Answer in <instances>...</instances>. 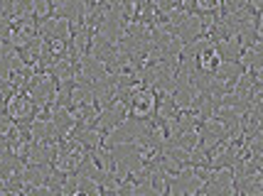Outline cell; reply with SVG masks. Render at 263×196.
<instances>
[{
  "label": "cell",
  "instance_id": "obj_1",
  "mask_svg": "<svg viewBox=\"0 0 263 196\" xmlns=\"http://www.w3.org/2000/svg\"><path fill=\"white\" fill-rule=\"evenodd\" d=\"M126 105H128V113H130V120H150V118L158 113V96L155 91L145 86L140 91H133L126 96Z\"/></svg>",
  "mask_w": 263,
  "mask_h": 196
},
{
  "label": "cell",
  "instance_id": "obj_2",
  "mask_svg": "<svg viewBox=\"0 0 263 196\" xmlns=\"http://www.w3.org/2000/svg\"><path fill=\"white\" fill-rule=\"evenodd\" d=\"M3 116L15 125H30L34 120V103L25 91L12 93L10 98H5L3 103Z\"/></svg>",
  "mask_w": 263,
  "mask_h": 196
}]
</instances>
